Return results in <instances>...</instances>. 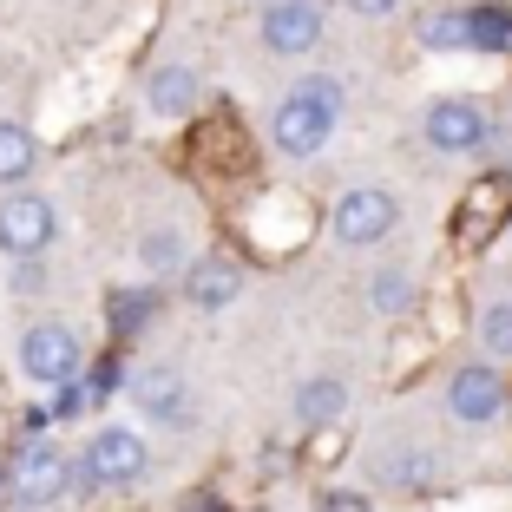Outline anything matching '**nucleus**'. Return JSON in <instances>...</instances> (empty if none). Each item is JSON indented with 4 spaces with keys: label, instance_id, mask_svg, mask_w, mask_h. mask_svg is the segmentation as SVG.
<instances>
[{
    "label": "nucleus",
    "instance_id": "1",
    "mask_svg": "<svg viewBox=\"0 0 512 512\" xmlns=\"http://www.w3.org/2000/svg\"><path fill=\"white\" fill-rule=\"evenodd\" d=\"M335 119H342V86L322 79V73H309L283 106H276V145H283L289 158H316V151L329 145Z\"/></svg>",
    "mask_w": 512,
    "mask_h": 512
},
{
    "label": "nucleus",
    "instance_id": "2",
    "mask_svg": "<svg viewBox=\"0 0 512 512\" xmlns=\"http://www.w3.org/2000/svg\"><path fill=\"white\" fill-rule=\"evenodd\" d=\"M73 460H66L60 447H46V440H33V447H20L14 473H7V493H14V506H53V499L66 493V480H73Z\"/></svg>",
    "mask_w": 512,
    "mask_h": 512
},
{
    "label": "nucleus",
    "instance_id": "3",
    "mask_svg": "<svg viewBox=\"0 0 512 512\" xmlns=\"http://www.w3.org/2000/svg\"><path fill=\"white\" fill-rule=\"evenodd\" d=\"M20 368H27L33 381H46V388H66V381L79 375V335L66 329V322H33V329L20 335Z\"/></svg>",
    "mask_w": 512,
    "mask_h": 512
},
{
    "label": "nucleus",
    "instance_id": "4",
    "mask_svg": "<svg viewBox=\"0 0 512 512\" xmlns=\"http://www.w3.org/2000/svg\"><path fill=\"white\" fill-rule=\"evenodd\" d=\"M138 473H145V440L132 427H99L86 460H79V480L86 486H132Z\"/></svg>",
    "mask_w": 512,
    "mask_h": 512
},
{
    "label": "nucleus",
    "instance_id": "5",
    "mask_svg": "<svg viewBox=\"0 0 512 512\" xmlns=\"http://www.w3.org/2000/svg\"><path fill=\"white\" fill-rule=\"evenodd\" d=\"M394 224H401V204H394L388 191H375V184L348 191L342 204H335V217H329V230H335L342 243H355V250H362V243H381Z\"/></svg>",
    "mask_w": 512,
    "mask_h": 512
},
{
    "label": "nucleus",
    "instance_id": "6",
    "mask_svg": "<svg viewBox=\"0 0 512 512\" xmlns=\"http://www.w3.org/2000/svg\"><path fill=\"white\" fill-rule=\"evenodd\" d=\"M53 230H60V211L46 204V197H7L0 204V250L14 256H40L46 243H53Z\"/></svg>",
    "mask_w": 512,
    "mask_h": 512
},
{
    "label": "nucleus",
    "instance_id": "7",
    "mask_svg": "<svg viewBox=\"0 0 512 512\" xmlns=\"http://www.w3.org/2000/svg\"><path fill=\"white\" fill-rule=\"evenodd\" d=\"M493 119H486L480 99H434L427 106V145L434 151H480Z\"/></svg>",
    "mask_w": 512,
    "mask_h": 512
},
{
    "label": "nucleus",
    "instance_id": "8",
    "mask_svg": "<svg viewBox=\"0 0 512 512\" xmlns=\"http://www.w3.org/2000/svg\"><path fill=\"white\" fill-rule=\"evenodd\" d=\"M322 40V7L316 0H276L263 14V46L270 53H309Z\"/></svg>",
    "mask_w": 512,
    "mask_h": 512
},
{
    "label": "nucleus",
    "instance_id": "9",
    "mask_svg": "<svg viewBox=\"0 0 512 512\" xmlns=\"http://www.w3.org/2000/svg\"><path fill=\"white\" fill-rule=\"evenodd\" d=\"M447 407L460 414V421H473V427H486L506 407V381L493 375L486 362H473V368H460V375L447 381Z\"/></svg>",
    "mask_w": 512,
    "mask_h": 512
},
{
    "label": "nucleus",
    "instance_id": "10",
    "mask_svg": "<svg viewBox=\"0 0 512 512\" xmlns=\"http://www.w3.org/2000/svg\"><path fill=\"white\" fill-rule=\"evenodd\" d=\"M191 302L197 309H224V302H237V289H243V270L237 263H230V256H204V263H197L191 270Z\"/></svg>",
    "mask_w": 512,
    "mask_h": 512
},
{
    "label": "nucleus",
    "instance_id": "11",
    "mask_svg": "<svg viewBox=\"0 0 512 512\" xmlns=\"http://www.w3.org/2000/svg\"><path fill=\"white\" fill-rule=\"evenodd\" d=\"M414 33L434 53H460V46H473V7H434V14L414 20Z\"/></svg>",
    "mask_w": 512,
    "mask_h": 512
},
{
    "label": "nucleus",
    "instance_id": "12",
    "mask_svg": "<svg viewBox=\"0 0 512 512\" xmlns=\"http://www.w3.org/2000/svg\"><path fill=\"white\" fill-rule=\"evenodd\" d=\"M132 401L145 407L151 421H178L184 414V381L171 375V368H145V375L132 381Z\"/></svg>",
    "mask_w": 512,
    "mask_h": 512
},
{
    "label": "nucleus",
    "instance_id": "13",
    "mask_svg": "<svg viewBox=\"0 0 512 512\" xmlns=\"http://www.w3.org/2000/svg\"><path fill=\"white\" fill-rule=\"evenodd\" d=\"M197 106V73L191 66H158L151 73V112L158 119H184Z\"/></svg>",
    "mask_w": 512,
    "mask_h": 512
},
{
    "label": "nucleus",
    "instance_id": "14",
    "mask_svg": "<svg viewBox=\"0 0 512 512\" xmlns=\"http://www.w3.org/2000/svg\"><path fill=\"white\" fill-rule=\"evenodd\" d=\"M348 407V388L335 375H316V381H302V394H296V414L309 427H322V421H335V414H342Z\"/></svg>",
    "mask_w": 512,
    "mask_h": 512
},
{
    "label": "nucleus",
    "instance_id": "15",
    "mask_svg": "<svg viewBox=\"0 0 512 512\" xmlns=\"http://www.w3.org/2000/svg\"><path fill=\"white\" fill-rule=\"evenodd\" d=\"M33 158H40V145H33L27 125H0V184H20L33 171Z\"/></svg>",
    "mask_w": 512,
    "mask_h": 512
},
{
    "label": "nucleus",
    "instance_id": "16",
    "mask_svg": "<svg viewBox=\"0 0 512 512\" xmlns=\"http://www.w3.org/2000/svg\"><path fill=\"white\" fill-rule=\"evenodd\" d=\"M368 302H375L381 316H401V309H414V283H407V270H381L375 283H368Z\"/></svg>",
    "mask_w": 512,
    "mask_h": 512
},
{
    "label": "nucleus",
    "instance_id": "17",
    "mask_svg": "<svg viewBox=\"0 0 512 512\" xmlns=\"http://www.w3.org/2000/svg\"><path fill=\"white\" fill-rule=\"evenodd\" d=\"M473 46H480V53H506L512 46V14L506 7H473Z\"/></svg>",
    "mask_w": 512,
    "mask_h": 512
},
{
    "label": "nucleus",
    "instance_id": "18",
    "mask_svg": "<svg viewBox=\"0 0 512 512\" xmlns=\"http://www.w3.org/2000/svg\"><path fill=\"white\" fill-rule=\"evenodd\" d=\"M480 342H486V355H499V362L512 355V302H493V309L480 316Z\"/></svg>",
    "mask_w": 512,
    "mask_h": 512
},
{
    "label": "nucleus",
    "instance_id": "19",
    "mask_svg": "<svg viewBox=\"0 0 512 512\" xmlns=\"http://www.w3.org/2000/svg\"><path fill=\"white\" fill-rule=\"evenodd\" d=\"M178 256H184V243L171 237V230H151V237H145V263H151V270H171Z\"/></svg>",
    "mask_w": 512,
    "mask_h": 512
},
{
    "label": "nucleus",
    "instance_id": "20",
    "mask_svg": "<svg viewBox=\"0 0 512 512\" xmlns=\"http://www.w3.org/2000/svg\"><path fill=\"white\" fill-rule=\"evenodd\" d=\"M14 289H20V296H40V289H46V270L33 263V256H20V263H14Z\"/></svg>",
    "mask_w": 512,
    "mask_h": 512
},
{
    "label": "nucleus",
    "instance_id": "21",
    "mask_svg": "<svg viewBox=\"0 0 512 512\" xmlns=\"http://www.w3.org/2000/svg\"><path fill=\"white\" fill-rule=\"evenodd\" d=\"M322 512H368V499H355V493H329V499H322Z\"/></svg>",
    "mask_w": 512,
    "mask_h": 512
},
{
    "label": "nucleus",
    "instance_id": "22",
    "mask_svg": "<svg viewBox=\"0 0 512 512\" xmlns=\"http://www.w3.org/2000/svg\"><path fill=\"white\" fill-rule=\"evenodd\" d=\"M348 7H355V14H368V20H381V14H394L401 0H348Z\"/></svg>",
    "mask_w": 512,
    "mask_h": 512
},
{
    "label": "nucleus",
    "instance_id": "23",
    "mask_svg": "<svg viewBox=\"0 0 512 512\" xmlns=\"http://www.w3.org/2000/svg\"><path fill=\"white\" fill-rule=\"evenodd\" d=\"M145 309H151V296H125V302H119V322H138Z\"/></svg>",
    "mask_w": 512,
    "mask_h": 512
},
{
    "label": "nucleus",
    "instance_id": "24",
    "mask_svg": "<svg viewBox=\"0 0 512 512\" xmlns=\"http://www.w3.org/2000/svg\"><path fill=\"white\" fill-rule=\"evenodd\" d=\"M270 7H276V0H270Z\"/></svg>",
    "mask_w": 512,
    "mask_h": 512
}]
</instances>
